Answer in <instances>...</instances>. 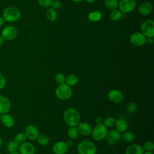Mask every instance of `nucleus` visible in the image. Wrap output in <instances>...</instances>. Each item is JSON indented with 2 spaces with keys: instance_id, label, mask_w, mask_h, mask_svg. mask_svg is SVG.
Here are the masks:
<instances>
[{
  "instance_id": "nucleus-1",
  "label": "nucleus",
  "mask_w": 154,
  "mask_h": 154,
  "mask_svg": "<svg viewBox=\"0 0 154 154\" xmlns=\"http://www.w3.org/2000/svg\"><path fill=\"white\" fill-rule=\"evenodd\" d=\"M63 119L69 127L77 126L81 122V115L76 109L68 108L64 112Z\"/></svg>"
},
{
  "instance_id": "nucleus-2",
  "label": "nucleus",
  "mask_w": 154,
  "mask_h": 154,
  "mask_svg": "<svg viewBox=\"0 0 154 154\" xmlns=\"http://www.w3.org/2000/svg\"><path fill=\"white\" fill-rule=\"evenodd\" d=\"M21 16L20 10L16 7L10 6L5 8L2 12V18L7 22L17 21Z\"/></svg>"
},
{
  "instance_id": "nucleus-3",
  "label": "nucleus",
  "mask_w": 154,
  "mask_h": 154,
  "mask_svg": "<svg viewBox=\"0 0 154 154\" xmlns=\"http://www.w3.org/2000/svg\"><path fill=\"white\" fill-rule=\"evenodd\" d=\"M73 94L72 87L66 83L58 85L55 90V96L61 100H67L70 99Z\"/></svg>"
},
{
  "instance_id": "nucleus-4",
  "label": "nucleus",
  "mask_w": 154,
  "mask_h": 154,
  "mask_svg": "<svg viewBox=\"0 0 154 154\" xmlns=\"http://www.w3.org/2000/svg\"><path fill=\"white\" fill-rule=\"evenodd\" d=\"M96 150L95 144L88 140L81 141L77 146L78 154H96Z\"/></svg>"
},
{
  "instance_id": "nucleus-5",
  "label": "nucleus",
  "mask_w": 154,
  "mask_h": 154,
  "mask_svg": "<svg viewBox=\"0 0 154 154\" xmlns=\"http://www.w3.org/2000/svg\"><path fill=\"white\" fill-rule=\"evenodd\" d=\"M108 131V128L103 124L96 125V126L92 128L91 134L94 140L100 141L105 138Z\"/></svg>"
},
{
  "instance_id": "nucleus-6",
  "label": "nucleus",
  "mask_w": 154,
  "mask_h": 154,
  "mask_svg": "<svg viewBox=\"0 0 154 154\" xmlns=\"http://www.w3.org/2000/svg\"><path fill=\"white\" fill-rule=\"evenodd\" d=\"M18 31L16 26L13 25H7L3 28L1 31V36L5 41H11L16 38Z\"/></svg>"
},
{
  "instance_id": "nucleus-7",
  "label": "nucleus",
  "mask_w": 154,
  "mask_h": 154,
  "mask_svg": "<svg viewBox=\"0 0 154 154\" xmlns=\"http://www.w3.org/2000/svg\"><path fill=\"white\" fill-rule=\"evenodd\" d=\"M141 32L146 37H154V22L149 19L143 22L141 25Z\"/></svg>"
},
{
  "instance_id": "nucleus-8",
  "label": "nucleus",
  "mask_w": 154,
  "mask_h": 154,
  "mask_svg": "<svg viewBox=\"0 0 154 154\" xmlns=\"http://www.w3.org/2000/svg\"><path fill=\"white\" fill-rule=\"evenodd\" d=\"M136 7L135 0H121L119 2L118 7L122 13H128L132 11Z\"/></svg>"
},
{
  "instance_id": "nucleus-9",
  "label": "nucleus",
  "mask_w": 154,
  "mask_h": 154,
  "mask_svg": "<svg viewBox=\"0 0 154 154\" xmlns=\"http://www.w3.org/2000/svg\"><path fill=\"white\" fill-rule=\"evenodd\" d=\"M146 37L141 32H136L133 33L130 37V42L135 46L140 47L146 43Z\"/></svg>"
},
{
  "instance_id": "nucleus-10",
  "label": "nucleus",
  "mask_w": 154,
  "mask_h": 154,
  "mask_svg": "<svg viewBox=\"0 0 154 154\" xmlns=\"http://www.w3.org/2000/svg\"><path fill=\"white\" fill-rule=\"evenodd\" d=\"M24 133L26 137V138L31 141L36 140L40 135L39 130L35 125H28L25 128Z\"/></svg>"
},
{
  "instance_id": "nucleus-11",
  "label": "nucleus",
  "mask_w": 154,
  "mask_h": 154,
  "mask_svg": "<svg viewBox=\"0 0 154 154\" xmlns=\"http://www.w3.org/2000/svg\"><path fill=\"white\" fill-rule=\"evenodd\" d=\"M105 138L107 143L109 145H114L121 139V133L117 131L116 129H112L108 131Z\"/></svg>"
},
{
  "instance_id": "nucleus-12",
  "label": "nucleus",
  "mask_w": 154,
  "mask_h": 154,
  "mask_svg": "<svg viewBox=\"0 0 154 154\" xmlns=\"http://www.w3.org/2000/svg\"><path fill=\"white\" fill-rule=\"evenodd\" d=\"M108 98L112 103H119L123 100V94L117 89H112L108 93Z\"/></svg>"
},
{
  "instance_id": "nucleus-13",
  "label": "nucleus",
  "mask_w": 154,
  "mask_h": 154,
  "mask_svg": "<svg viewBox=\"0 0 154 154\" xmlns=\"http://www.w3.org/2000/svg\"><path fill=\"white\" fill-rule=\"evenodd\" d=\"M11 108L10 99L5 96L0 94V113L2 114L8 113Z\"/></svg>"
},
{
  "instance_id": "nucleus-14",
  "label": "nucleus",
  "mask_w": 154,
  "mask_h": 154,
  "mask_svg": "<svg viewBox=\"0 0 154 154\" xmlns=\"http://www.w3.org/2000/svg\"><path fill=\"white\" fill-rule=\"evenodd\" d=\"M18 150L20 154H35V148L31 143L25 141L19 145Z\"/></svg>"
},
{
  "instance_id": "nucleus-15",
  "label": "nucleus",
  "mask_w": 154,
  "mask_h": 154,
  "mask_svg": "<svg viewBox=\"0 0 154 154\" xmlns=\"http://www.w3.org/2000/svg\"><path fill=\"white\" fill-rule=\"evenodd\" d=\"M69 147L64 141H57L52 146L53 153L55 154H65L68 151Z\"/></svg>"
},
{
  "instance_id": "nucleus-16",
  "label": "nucleus",
  "mask_w": 154,
  "mask_h": 154,
  "mask_svg": "<svg viewBox=\"0 0 154 154\" xmlns=\"http://www.w3.org/2000/svg\"><path fill=\"white\" fill-rule=\"evenodd\" d=\"M79 134L82 136H88L91 134L92 131L91 126L87 122H80L76 126Z\"/></svg>"
},
{
  "instance_id": "nucleus-17",
  "label": "nucleus",
  "mask_w": 154,
  "mask_h": 154,
  "mask_svg": "<svg viewBox=\"0 0 154 154\" xmlns=\"http://www.w3.org/2000/svg\"><path fill=\"white\" fill-rule=\"evenodd\" d=\"M1 122L5 127L8 128H12L15 124L14 118L13 116L8 113L2 114Z\"/></svg>"
},
{
  "instance_id": "nucleus-18",
  "label": "nucleus",
  "mask_w": 154,
  "mask_h": 154,
  "mask_svg": "<svg viewBox=\"0 0 154 154\" xmlns=\"http://www.w3.org/2000/svg\"><path fill=\"white\" fill-rule=\"evenodd\" d=\"M144 150L141 145L138 144H132L127 147L125 150V154H143Z\"/></svg>"
},
{
  "instance_id": "nucleus-19",
  "label": "nucleus",
  "mask_w": 154,
  "mask_h": 154,
  "mask_svg": "<svg viewBox=\"0 0 154 154\" xmlns=\"http://www.w3.org/2000/svg\"><path fill=\"white\" fill-rule=\"evenodd\" d=\"M152 8L153 7L150 2H143L140 5L138 11L143 16H147L152 12Z\"/></svg>"
},
{
  "instance_id": "nucleus-20",
  "label": "nucleus",
  "mask_w": 154,
  "mask_h": 154,
  "mask_svg": "<svg viewBox=\"0 0 154 154\" xmlns=\"http://www.w3.org/2000/svg\"><path fill=\"white\" fill-rule=\"evenodd\" d=\"M114 126L117 131H119L120 133H123L127 131L128 125L127 121L125 119L120 118L116 120Z\"/></svg>"
},
{
  "instance_id": "nucleus-21",
  "label": "nucleus",
  "mask_w": 154,
  "mask_h": 154,
  "mask_svg": "<svg viewBox=\"0 0 154 154\" xmlns=\"http://www.w3.org/2000/svg\"><path fill=\"white\" fill-rule=\"evenodd\" d=\"M79 82V78L75 74H69L66 77L65 83L69 85L70 87H73L78 84Z\"/></svg>"
},
{
  "instance_id": "nucleus-22",
  "label": "nucleus",
  "mask_w": 154,
  "mask_h": 154,
  "mask_svg": "<svg viewBox=\"0 0 154 154\" xmlns=\"http://www.w3.org/2000/svg\"><path fill=\"white\" fill-rule=\"evenodd\" d=\"M88 19L93 22L99 21L102 17V13L99 10H95L91 11L88 14Z\"/></svg>"
},
{
  "instance_id": "nucleus-23",
  "label": "nucleus",
  "mask_w": 154,
  "mask_h": 154,
  "mask_svg": "<svg viewBox=\"0 0 154 154\" xmlns=\"http://www.w3.org/2000/svg\"><path fill=\"white\" fill-rule=\"evenodd\" d=\"M46 17L50 22H54L57 18V12L52 8H48L46 11Z\"/></svg>"
},
{
  "instance_id": "nucleus-24",
  "label": "nucleus",
  "mask_w": 154,
  "mask_h": 154,
  "mask_svg": "<svg viewBox=\"0 0 154 154\" xmlns=\"http://www.w3.org/2000/svg\"><path fill=\"white\" fill-rule=\"evenodd\" d=\"M123 16V13L117 9L111 10L109 13V18L111 20L116 22L119 20Z\"/></svg>"
},
{
  "instance_id": "nucleus-25",
  "label": "nucleus",
  "mask_w": 154,
  "mask_h": 154,
  "mask_svg": "<svg viewBox=\"0 0 154 154\" xmlns=\"http://www.w3.org/2000/svg\"><path fill=\"white\" fill-rule=\"evenodd\" d=\"M104 5L109 10L117 9L119 5L118 0H104Z\"/></svg>"
},
{
  "instance_id": "nucleus-26",
  "label": "nucleus",
  "mask_w": 154,
  "mask_h": 154,
  "mask_svg": "<svg viewBox=\"0 0 154 154\" xmlns=\"http://www.w3.org/2000/svg\"><path fill=\"white\" fill-rule=\"evenodd\" d=\"M121 138H122V139L125 141H126L127 143H131L134 140L135 135L131 131H126L125 132H123L122 135H121Z\"/></svg>"
},
{
  "instance_id": "nucleus-27",
  "label": "nucleus",
  "mask_w": 154,
  "mask_h": 154,
  "mask_svg": "<svg viewBox=\"0 0 154 154\" xmlns=\"http://www.w3.org/2000/svg\"><path fill=\"white\" fill-rule=\"evenodd\" d=\"M67 134L68 137L70 139H71V140L76 139L78 137V135H79L76 126L70 127L67 130Z\"/></svg>"
},
{
  "instance_id": "nucleus-28",
  "label": "nucleus",
  "mask_w": 154,
  "mask_h": 154,
  "mask_svg": "<svg viewBox=\"0 0 154 154\" xmlns=\"http://www.w3.org/2000/svg\"><path fill=\"white\" fill-rule=\"evenodd\" d=\"M37 141V143L42 146H45L49 143V137L45 134H40L38 137L37 139L36 140Z\"/></svg>"
},
{
  "instance_id": "nucleus-29",
  "label": "nucleus",
  "mask_w": 154,
  "mask_h": 154,
  "mask_svg": "<svg viewBox=\"0 0 154 154\" xmlns=\"http://www.w3.org/2000/svg\"><path fill=\"white\" fill-rule=\"evenodd\" d=\"M26 137L24 132H19L16 135L14 138V141L19 145L26 141Z\"/></svg>"
},
{
  "instance_id": "nucleus-30",
  "label": "nucleus",
  "mask_w": 154,
  "mask_h": 154,
  "mask_svg": "<svg viewBox=\"0 0 154 154\" xmlns=\"http://www.w3.org/2000/svg\"><path fill=\"white\" fill-rule=\"evenodd\" d=\"M116 119L113 117H108L105 118L103 121V125L105 126L107 128H112L115 125Z\"/></svg>"
},
{
  "instance_id": "nucleus-31",
  "label": "nucleus",
  "mask_w": 154,
  "mask_h": 154,
  "mask_svg": "<svg viewBox=\"0 0 154 154\" xmlns=\"http://www.w3.org/2000/svg\"><path fill=\"white\" fill-rule=\"evenodd\" d=\"M54 79H55V81L56 84L58 85H61V84H63L65 83L66 76H64V75L63 73L58 72V73L55 74V77H54Z\"/></svg>"
},
{
  "instance_id": "nucleus-32",
  "label": "nucleus",
  "mask_w": 154,
  "mask_h": 154,
  "mask_svg": "<svg viewBox=\"0 0 154 154\" xmlns=\"http://www.w3.org/2000/svg\"><path fill=\"white\" fill-rule=\"evenodd\" d=\"M19 147V145L17 144L14 140L9 141L7 145V148L9 152L18 151Z\"/></svg>"
},
{
  "instance_id": "nucleus-33",
  "label": "nucleus",
  "mask_w": 154,
  "mask_h": 154,
  "mask_svg": "<svg viewBox=\"0 0 154 154\" xmlns=\"http://www.w3.org/2000/svg\"><path fill=\"white\" fill-rule=\"evenodd\" d=\"M137 109V105L134 102H130L126 105V111L129 114L134 113Z\"/></svg>"
},
{
  "instance_id": "nucleus-34",
  "label": "nucleus",
  "mask_w": 154,
  "mask_h": 154,
  "mask_svg": "<svg viewBox=\"0 0 154 154\" xmlns=\"http://www.w3.org/2000/svg\"><path fill=\"white\" fill-rule=\"evenodd\" d=\"M142 147L144 152H152L154 149V144L150 141H147L143 144Z\"/></svg>"
},
{
  "instance_id": "nucleus-35",
  "label": "nucleus",
  "mask_w": 154,
  "mask_h": 154,
  "mask_svg": "<svg viewBox=\"0 0 154 154\" xmlns=\"http://www.w3.org/2000/svg\"><path fill=\"white\" fill-rule=\"evenodd\" d=\"M51 7H52V8H54V10H57L63 7V4H62V2L59 0H54V1H52Z\"/></svg>"
},
{
  "instance_id": "nucleus-36",
  "label": "nucleus",
  "mask_w": 154,
  "mask_h": 154,
  "mask_svg": "<svg viewBox=\"0 0 154 154\" xmlns=\"http://www.w3.org/2000/svg\"><path fill=\"white\" fill-rule=\"evenodd\" d=\"M53 0H37L38 4L43 7L49 8L51 5Z\"/></svg>"
},
{
  "instance_id": "nucleus-37",
  "label": "nucleus",
  "mask_w": 154,
  "mask_h": 154,
  "mask_svg": "<svg viewBox=\"0 0 154 154\" xmlns=\"http://www.w3.org/2000/svg\"><path fill=\"white\" fill-rule=\"evenodd\" d=\"M6 78L5 76L0 72V90L4 88L6 85Z\"/></svg>"
},
{
  "instance_id": "nucleus-38",
  "label": "nucleus",
  "mask_w": 154,
  "mask_h": 154,
  "mask_svg": "<svg viewBox=\"0 0 154 154\" xmlns=\"http://www.w3.org/2000/svg\"><path fill=\"white\" fill-rule=\"evenodd\" d=\"M103 119L101 117H97L95 119V123L96 125H100V124H103Z\"/></svg>"
},
{
  "instance_id": "nucleus-39",
  "label": "nucleus",
  "mask_w": 154,
  "mask_h": 154,
  "mask_svg": "<svg viewBox=\"0 0 154 154\" xmlns=\"http://www.w3.org/2000/svg\"><path fill=\"white\" fill-rule=\"evenodd\" d=\"M153 42H154L153 37H146V43H148V44H152V43H153Z\"/></svg>"
},
{
  "instance_id": "nucleus-40",
  "label": "nucleus",
  "mask_w": 154,
  "mask_h": 154,
  "mask_svg": "<svg viewBox=\"0 0 154 154\" xmlns=\"http://www.w3.org/2000/svg\"><path fill=\"white\" fill-rule=\"evenodd\" d=\"M66 144H67V146H68L69 147H72V146L74 145V142H73V140L70 139V140H67V141H66Z\"/></svg>"
},
{
  "instance_id": "nucleus-41",
  "label": "nucleus",
  "mask_w": 154,
  "mask_h": 154,
  "mask_svg": "<svg viewBox=\"0 0 154 154\" xmlns=\"http://www.w3.org/2000/svg\"><path fill=\"white\" fill-rule=\"evenodd\" d=\"M4 22H5V21H4V19L2 18V17H1V16H0V27H1V26L3 25Z\"/></svg>"
},
{
  "instance_id": "nucleus-42",
  "label": "nucleus",
  "mask_w": 154,
  "mask_h": 154,
  "mask_svg": "<svg viewBox=\"0 0 154 154\" xmlns=\"http://www.w3.org/2000/svg\"><path fill=\"white\" fill-rule=\"evenodd\" d=\"M4 39L2 38V37L1 36V35H0V46H2L3 44H4Z\"/></svg>"
},
{
  "instance_id": "nucleus-43",
  "label": "nucleus",
  "mask_w": 154,
  "mask_h": 154,
  "mask_svg": "<svg viewBox=\"0 0 154 154\" xmlns=\"http://www.w3.org/2000/svg\"><path fill=\"white\" fill-rule=\"evenodd\" d=\"M85 1L88 4H93L96 1V0H85Z\"/></svg>"
},
{
  "instance_id": "nucleus-44",
  "label": "nucleus",
  "mask_w": 154,
  "mask_h": 154,
  "mask_svg": "<svg viewBox=\"0 0 154 154\" xmlns=\"http://www.w3.org/2000/svg\"><path fill=\"white\" fill-rule=\"evenodd\" d=\"M8 154H20V153L17 151L16 152H9Z\"/></svg>"
},
{
  "instance_id": "nucleus-45",
  "label": "nucleus",
  "mask_w": 154,
  "mask_h": 154,
  "mask_svg": "<svg viewBox=\"0 0 154 154\" xmlns=\"http://www.w3.org/2000/svg\"><path fill=\"white\" fill-rule=\"evenodd\" d=\"M71 1L74 2H81V1H82L84 0H71Z\"/></svg>"
},
{
  "instance_id": "nucleus-46",
  "label": "nucleus",
  "mask_w": 154,
  "mask_h": 154,
  "mask_svg": "<svg viewBox=\"0 0 154 154\" xmlns=\"http://www.w3.org/2000/svg\"><path fill=\"white\" fill-rule=\"evenodd\" d=\"M143 154H153L152 152H144Z\"/></svg>"
},
{
  "instance_id": "nucleus-47",
  "label": "nucleus",
  "mask_w": 154,
  "mask_h": 154,
  "mask_svg": "<svg viewBox=\"0 0 154 154\" xmlns=\"http://www.w3.org/2000/svg\"><path fill=\"white\" fill-rule=\"evenodd\" d=\"M2 138L0 137V148L2 146Z\"/></svg>"
},
{
  "instance_id": "nucleus-48",
  "label": "nucleus",
  "mask_w": 154,
  "mask_h": 154,
  "mask_svg": "<svg viewBox=\"0 0 154 154\" xmlns=\"http://www.w3.org/2000/svg\"><path fill=\"white\" fill-rule=\"evenodd\" d=\"M1 117H2V114L0 113V122H1Z\"/></svg>"
},
{
  "instance_id": "nucleus-49",
  "label": "nucleus",
  "mask_w": 154,
  "mask_h": 154,
  "mask_svg": "<svg viewBox=\"0 0 154 154\" xmlns=\"http://www.w3.org/2000/svg\"><path fill=\"white\" fill-rule=\"evenodd\" d=\"M50 154H55V153H50Z\"/></svg>"
},
{
  "instance_id": "nucleus-50",
  "label": "nucleus",
  "mask_w": 154,
  "mask_h": 154,
  "mask_svg": "<svg viewBox=\"0 0 154 154\" xmlns=\"http://www.w3.org/2000/svg\"><path fill=\"white\" fill-rule=\"evenodd\" d=\"M0 154H1V152H0Z\"/></svg>"
}]
</instances>
